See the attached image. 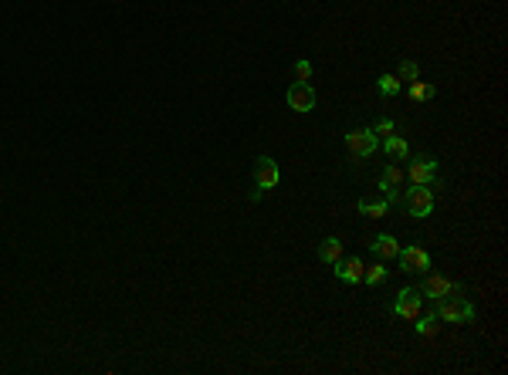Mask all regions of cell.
<instances>
[{"instance_id": "1", "label": "cell", "mask_w": 508, "mask_h": 375, "mask_svg": "<svg viewBox=\"0 0 508 375\" xmlns=\"http://www.w3.org/2000/svg\"><path fill=\"white\" fill-rule=\"evenodd\" d=\"M417 291H420V298L424 301H444V298H454V294H464V284L448 278V274H437V271H427V278L417 284Z\"/></svg>"}, {"instance_id": "2", "label": "cell", "mask_w": 508, "mask_h": 375, "mask_svg": "<svg viewBox=\"0 0 508 375\" xmlns=\"http://www.w3.org/2000/svg\"><path fill=\"white\" fill-rule=\"evenodd\" d=\"M434 315H437V321H444V325H468V321L474 318V304H471L464 294H454V298L434 301Z\"/></svg>"}, {"instance_id": "3", "label": "cell", "mask_w": 508, "mask_h": 375, "mask_svg": "<svg viewBox=\"0 0 508 375\" xmlns=\"http://www.w3.org/2000/svg\"><path fill=\"white\" fill-rule=\"evenodd\" d=\"M278 179H281V169L274 163L272 156H258V163H254V189H251V200H261L268 189L278 186Z\"/></svg>"}, {"instance_id": "4", "label": "cell", "mask_w": 508, "mask_h": 375, "mask_svg": "<svg viewBox=\"0 0 508 375\" xmlns=\"http://www.w3.org/2000/svg\"><path fill=\"white\" fill-rule=\"evenodd\" d=\"M403 179H410V186L437 189V159L434 156H413L407 169H403Z\"/></svg>"}, {"instance_id": "5", "label": "cell", "mask_w": 508, "mask_h": 375, "mask_svg": "<svg viewBox=\"0 0 508 375\" xmlns=\"http://www.w3.org/2000/svg\"><path fill=\"white\" fill-rule=\"evenodd\" d=\"M396 261H400V267H403L407 274H427L430 267H434V257L427 254V247H424V244H407V247H400Z\"/></svg>"}, {"instance_id": "6", "label": "cell", "mask_w": 508, "mask_h": 375, "mask_svg": "<svg viewBox=\"0 0 508 375\" xmlns=\"http://www.w3.org/2000/svg\"><path fill=\"white\" fill-rule=\"evenodd\" d=\"M420 311H424V298H420L417 287L396 291V298H393V304H390V315H396V318H403V321H413Z\"/></svg>"}, {"instance_id": "7", "label": "cell", "mask_w": 508, "mask_h": 375, "mask_svg": "<svg viewBox=\"0 0 508 375\" xmlns=\"http://www.w3.org/2000/svg\"><path fill=\"white\" fill-rule=\"evenodd\" d=\"M400 189H403V169L390 159V163L383 166V172H380V193H383V200L393 207V203H403V193H400Z\"/></svg>"}, {"instance_id": "8", "label": "cell", "mask_w": 508, "mask_h": 375, "mask_svg": "<svg viewBox=\"0 0 508 375\" xmlns=\"http://www.w3.org/2000/svg\"><path fill=\"white\" fill-rule=\"evenodd\" d=\"M285 102H288V109L298 115H309L315 109V102H319V95L309 81H292L288 85V92H285Z\"/></svg>"}, {"instance_id": "9", "label": "cell", "mask_w": 508, "mask_h": 375, "mask_svg": "<svg viewBox=\"0 0 508 375\" xmlns=\"http://www.w3.org/2000/svg\"><path fill=\"white\" fill-rule=\"evenodd\" d=\"M403 207H407V213H410L413 220H424V217H430V213H434V189H430V186L407 189Z\"/></svg>"}, {"instance_id": "10", "label": "cell", "mask_w": 508, "mask_h": 375, "mask_svg": "<svg viewBox=\"0 0 508 375\" xmlns=\"http://www.w3.org/2000/svg\"><path fill=\"white\" fill-rule=\"evenodd\" d=\"M346 149L356 156V159H370L373 152L380 149V139L373 129H352L346 132Z\"/></svg>"}, {"instance_id": "11", "label": "cell", "mask_w": 508, "mask_h": 375, "mask_svg": "<svg viewBox=\"0 0 508 375\" xmlns=\"http://www.w3.org/2000/svg\"><path fill=\"white\" fill-rule=\"evenodd\" d=\"M363 274H366V264H363V257H342V261L335 264V278L342 284H363Z\"/></svg>"}, {"instance_id": "12", "label": "cell", "mask_w": 508, "mask_h": 375, "mask_svg": "<svg viewBox=\"0 0 508 375\" xmlns=\"http://www.w3.org/2000/svg\"><path fill=\"white\" fill-rule=\"evenodd\" d=\"M400 240L393 237V233H376L370 240V250L380 257V261H396V254H400Z\"/></svg>"}, {"instance_id": "13", "label": "cell", "mask_w": 508, "mask_h": 375, "mask_svg": "<svg viewBox=\"0 0 508 375\" xmlns=\"http://www.w3.org/2000/svg\"><path fill=\"white\" fill-rule=\"evenodd\" d=\"M342 257H346V244H342L339 237H326V240L319 244V261H322V264L335 267Z\"/></svg>"}, {"instance_id": "14", "label": "cell", "mask_w": 508, "mask_h": 375, "mask_svg": "<svg viewBox=\"0 0 508 375\" xmlns=\"http://www.w3.org/2000/svg\"><path fill=\"white\" fill-rule=\"evenodd\" d=\"M383 152L390 156L393 163H400V159H407V156H410V146H407V139H403V135H396V132H393V135H387V139H383Z\"/></svg>"}, {"instance_id": "15", "label": "cell", "mask_w": 508, "mask_h": 375, "mask_svg": "<svg viewBox=\"0 0 508 375\" xmlns=\"http://www.w3.org/2000/svg\"><path fill=\"white\" fill-rule=\"evenodd\" d=\"M387 278H390V271H387V264L376 261L366 264V274H363V284H373V287H380V284H387Z\"/></svg>"}, {"instance_id": "16", "label": "cell", "mask_w": 508, "mask_h": 375, "mask_svg": "<svg viewBox=\"0 0 508 375\" xmlns=\"http://www.w3.org/2000/svg\"><path fill=\"white\" fill-rule=\"evenodd\" d=\"M356 210H359L363 217H373V220H376V217H387L390 203H387V200H359V203H356Z\"/></svg>"}, {"instance_id": "17", "label": "cell", "mask_w": 508, "mask_h": 375, "mask_svg": "<svg viewBox=\"0 0 508 375\" xmlns=\"http://www.w3.org/2000/svg\"><path fill=\"white\" fill-rule=\"evenodd\" d=\"M376 88H380V95H383V98H396V95L403 92V81H400L396 75H380Z\"/></svg>"}, {"instance_id": "18", "label": "cell", "mask_w": 508, "mask_h": 375, "mask_svg": "<svg viewBox=\"0 0 508 375\" xmlns=\"http://www.w3.org/2000/svg\"><path fill=\"white\" fill-rule=\"evenodd\" d=\"M417 325H413V332H417V335H434V332H437V328H441V321H437V315H434V311H430V315H424V311H420V315H417Z\"/></svg>"}, {"instance_id": "19", "label": "cell", "mask_w": 508, "mask_h": 375, "mask_svg": "<svg viewBox=\"0 0 508 375\" xmlns=\"http://www.w3.org/2000/svg\"><path fill=\"white\" fill-rule=\"evenodd\" d=\"M407 95H410L413 102H427V98H434V85L430 81H407Z\"/></svg>"}, {"instance_id": "20", "label": "cell", "mask_w": 508, "mask_h": 375, "mask_svg": "<svg viewBox=\"0 0 508 375\" xmlns=\"http://www.w3.org/2000/svg\"><path fill=\"white\" fill-rule=\"evenodd\" d=\"M393 75L400 78V81H417V78H420V64H417V61H410V57H403V61L396 64V71H393Z\"/></svg>"}, {"instance_id": "21", "label": "cell", "mask_w": 508, "mask_h": 375, "mask_svg": "<svg viewBox=\"0 0 508 375\" xmlns=\"http://www.w3.org/2000/svg\"><path fill=\"white\" fill-rule=\"evenodd\" d=\"M292 75H295V81H312V75H315V68H312V61H305V57H298L292 64Z\"/></svg>"}, {"instance_id": "22", "label": "cell", "mask_w": 508, "mask_h": 375, "mask_svg": "<svg viewBox=\"0 0 508 375\" xmlns=\"http://www.w3.org/2000/svg\"><path fill=\"white\" fill-rule=\"evenodd\" d=\"M373 132H376V139H387V135L396 132V122H393V118H380V122L373 125Z\"/></svg>"}]
</instances>
